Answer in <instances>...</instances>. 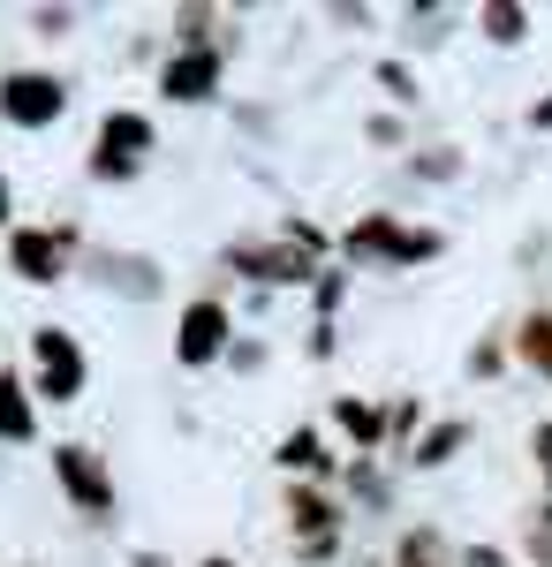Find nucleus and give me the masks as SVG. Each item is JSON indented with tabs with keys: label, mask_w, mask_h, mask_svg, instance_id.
Returning a JSON list of instances; mask_svg holds the SVG:
<instances>
[{
	"label": "nucleus",
	"mask_w": 552,
	"mask_h": 567,
	"mask_svg": "<svg viewBox=\"0 0 552 567\" xmlns=\"http://www.w3.org/2000/svg\"><path fill=\"white\" fill-rule=\"evenodd\" d=\"M409 567H439V545H431V537H417V545H409Z\"/></svg>",
	"instance_id": "1"
},
{
	"label": "nucleus",
	"mask_w": 552,
	"mask_h": 567,
	"mask_svg": "<svg viewBox=\"0 0 552 567\" xmlns=\"http://www.w3.org/2000/svg\"><path fill=\"white\" fill-rule=\"evenodd\" d=\"M538 462H545V477H552V424L538 432Z\"/></svg>",
	"instance_id": "2"
},
{
	"label": "nucleus",
	"mask_w": 552,
	"mask_h": 567,
	"mask_svg": "<svg viewBox=\"0 0 552 567\" xmlns=\"http://www.w3.org/2000/svg\"><path fill=\"white\" fill-rule=\"evenodd\" d=\"M469 567H508V560L500 553H469Z\"/></svg>",
	"instance_id": "3"
}]
</instances>
